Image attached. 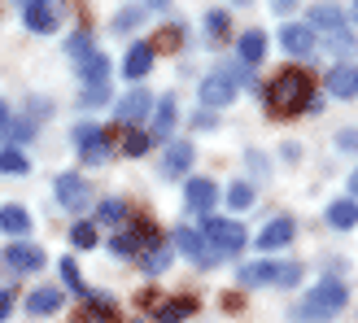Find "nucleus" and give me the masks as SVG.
<instances>
[{
	"label": "nucleus",
	"instance_id": "1",
	"mask_svg": "<svg viewBox=\"0 0 358 323\" xmlns=\"http://www.w3.org/2000/svg\"><path fill=\"white\" fill-rule=\"evenodd\" d=\"M315 92H310V75L306 70H280V75L266 83V92H262V101H266V110L271 114H297L301 105H306Z\"/></svg>",
	"mask_w": 358,
	"mask_h": 323
},
{
	"label": "nucleus",
	"instance_id": "2",
	"mask_svg": "<svg viewBox=\"0 0 358 323\" xmlns=\"http://www.w3.org/2000/svg\"><path fill=\"white\" fill-rule=\"evenodd\" d=\"M345 301H350V289H345V284L324 280V284H315V289L301 297L297 319H336V315L345 310Z\"/></svg>",
	"mask_w": 358,
	"mask_h": 323
},
{
	"label": "nucleus",
	"instance_id": "3",
	"mask_svg": "<svg viewBox=\"0 0 358 323\" xmlns=\"http://www.w3.org/2000/svg\"><path fill=\"white\" fill-rule=\"evenodd\" d=\"M301 280V262H249L241 266V284H249V289H262V284H280V289H289V284Z\"/></svg>",
	"mask_w": 358,
	"mask_h": 323
},
{
	"label": "nucleus",
	"instance_id": "4",
	"mask_svg": "<svg viewBox=\"0 0 358 323\" xmlns=\"http://www.w3.org/2000/svg\"><path fill=\"white\" fill-rule=\"evenodd\" d=\"M201 236L210 241V249L214 254H241L245 249V227L241 223H227V219H214V214H206L201 219Z\"/></svg>",
	"mask_w": 358,
	"mask_h": 323
},
{
	"label": "nucleus",
	"instance_id": "5",
	"mask_svg": "<svg viewBox=\"0 0 358 323\" xmlns=\"http://www.w3.org/2000/svg\"><path fill=\"white\" fill-rule=\"evenodd\" d=\"M157 241H162V236H157L153 223H131V227H122L118 236H114V254H118V258H140V254H145V249H153Z\"/></svg>",
	"mask_w": 358,
	"mask_h": 323
},
{
	"label": "nucleus",
	"instance_id": "6",
	"mask_svg": "<svg viewBox=\"0 0 358 323\" xmlns=\"http://www.w3.org/2000/svg\"><path fill=\"white\" fill-rule=\"evenodd\" d=\"M52 192H57V201H62L70 214H79V210L92 206V188H87V179L75 175V171H66V175L52 179Z\"/></svg>",
	"mask_w": 358,
	"mask_h": 323
},
{
	"label": "nucleus",
	"instance_id": "7",
	"mask_svg": "<svg viewBox=\"0 0 358 323\" xmlns=\"http://www.w3.org/2000/svg\"><path fill=\"white\" fill-rule=\"evenodd\" d=\"M171 245H175V249H179V254H184L188 262H196V266H214V262H219V254L210 249V241H206L196 227H175Z\"/></svg>",
	"mask_w": 358,
	"mask_h": 323
},
{
	"label": "nucleus",
	"instance_id": "8",
	"mask_svg": "<svg viewBox=\"0 0 358 323\" xmlns=\"http://www.w3.org/2000/svg\"><path fill=\"white\" fill-rule=\"evenodd\" d=\"M196 96H201L206 110H223V105L236 101V79L223 75V70H214V75L201 79V87H196Z\"/></svg>",
	"mask_w": 358,
	"mask_h": 323
},
{
	"label": "nucleus",
	"instance_id": "9",
	"mask_svg": "<svg viewBox=\"0 0 358 323\" xmlns=\"http://www.w3.org/2000/svg\"><path fill=\"white\" fill-rule=\"evenodd\" d=\"M153 110V92H149V87H131V92L127 96H118V105H114V118L118 122H127V127H131V122H140V118H145Z\"/></svg>",
	"mask_w": 358,
	"mask_h": 323
},
{
	"label": "nucleus",
	"instance_id": "10",
	"mask_svg": "<svg viewBox=\"0 0 358 323\" xmlns=\"http://www.w3.org/2000/svg\"><path fill=\"white\" fill-rule=\"evenodd\" d=\"M75 140H79V157L87 162V166H101V162L110 157V131H101V127H79Z\"/></svg>",
	"mask_w": 358,
	"mask_h": 323
},
{
	"label": "nucleus",
	"instance_id": "11",
	"mask_svg": "<svg viewBox=\"0 0 358 323\" xmlns=\"http://www.w3.org/2000/svg\"><path fill=\"white\" fill-rule=\"evenodd\" d=\"M22 27H31L35 35H52L57 31V5H48V0H22Z\"/></svg>",
	"mask_w": 358,
	"mask_h": 323
},
{
	"label": "nucleus",
	"instance_id": "12",
	"mask_svg": "<svg viewBox=\"0 0 358 323\" xmlns=\"http://www.w3.org/2000/svg\"><path fill=\"white\" fill-rule=\"evenodd\" d=\"M44 262H48L44 249L31 245V241H13V245H5V266H13V271H40Z\"/></svg>",
	"mask_w": 358,
	"mask_h": 323
},
{
	"label": "nucleus",
	"instance_id": "13",
	"mask_svg": "<svg viewBox=\"0 0 358 323\" xmlns=\"http://www.w3.org/2000/svg\"><path fill=\"white\" fill-rule=\"evenodd\" d=\"M192 157H196V149H192V145H184V140H171L166 153H162V179H179V175H188Z\"/></svg>",
	"mask_w": 358,
	"mask_h": 323
},
{
	"label": "nucleus",
	"instance_id": "14",
	"mask_svg": "<svg viewBox=\"0 0 358 323\" xmlns=\"http://www.w3.org/2000/svg\"><path fill=\"white\" fill-rule=\"evenodd\" d=\"M79 323H122L118 306L110 297H101V293H87L83 297V310H79Z\"/></svg>",
	"mask_w": 358,
	"mask_h": 323
},
{
	"label": "nucleus",
	"instance_id": "15",
	"mask_svg": "<svg viewBox=\"0 0 358 323\" xmlns=\"http://www.w3.org/2000/svg\"><path fill=\"white\" fill-rule=\"evenodd\" d=\"M280 40H284V48H289L293 57H310V52H315V31L306 22H289L280 31Z\"/></svg>",
	"mask_w": 358,
	"mask_h": 323
},
{
	"label": "nucleus",
	"instance_id": "16",
	"mask_svg": "<svg viewBox=\"0 0 358 323\" xmlns=\"http://www.w3.org/2000/svg\"><path fill=\"white\" fill-rule=\"evenodd\" d=\"M293 236H297V223L293 219H271L258 231V249H284Z\"/></svg>",
	"mask_w": 358,
	"mask_h": 323
},
{
	"label": "nucleus",
	"instance_id": "17",
	"mask_svg": "<svg viewBox=\"0 0 358 323\" xmlns=\"http://www.w3.org/2000/svg\"><path fill=\"white\" fill-rule=\"evenodd\" d=\"M328 92L341 96V101L358 96V66H332L328 70Z\"/></svg>",
	"mask_w": 358,
	"mask_h": 323
},
{
	"label": "nucleus",
	"instance_id": "18",
	"mask_svg": "<svg viewBox=\"0 0 358 323\" xmlns=\"http://www.w3.org/2000/svg\"><path fill=\"white\" fill-rule=\"evenodd\" d=\"M196 315V297H171V301H162V306L153 310V319L157 323H184V319H192Z\"/></svg>",
	"mask_w": 358,
	"mask_h": 323
},
{
	"label": "nucleus",
	"instance_id": "19",
	"mask_svg": "<svg viewBox=\"0 0 358 323\" xmlns=\"http://www.w3.org/2000/svg\"><path fill=\"white\" fill-rule=\"evenodd\" d=\"M184 196H188V210L206 219V214L214 210V196H219V192H214L210 179H188V192H184Z\"/></svg>",
	"mask_w": 358,
	"mask_h": 323
},
{
	"label": "nucleus",
	"instance_id": "20",
	"mask_svg": "<svg viewBox=\"0 0 358 323\" xmlns=\"http://www.w3.org/2000/svg\"><path fill=\"white\" fill-rule=\"evenodd\" d=\"M149 66H153V44H131L127 48V57H122V70H127V79H145L149 75Z\"/></svg>",
	"mask_w": 358,
	"mask_h": 323
},
{
	"label": "nucleus",
	"instance_id": "21",
	"mask_svg": "<svg viewBox=\"0 0 358 323\" xmlns=\"http://www.w3.org/2000/svg\"><path fill=\"white\" fill-rule=\"evenodd\" d=\"M171 258H175V249H171L166 241H157V245L145 249V254H140L136 262H140V271H145V275H162L166 266H171Z\"/></svg>",
	"mask_w": 358,
	"mask_h": 323
},
{
	"label": "nucleus",
	"instance_id": "22",
	"mask_svg": "<svg viewBox=\"0 0 358 323\" xmlns=\"http://www.w3.org/2000/svg\"><path fill=\"white\" fill-rule=\"evenodd\" d=\"M175 96H162V105L153 110V140H162V145H171V131H175Z\"/></svg>",
	"mask_w": 358,
	"mask_h": 323
},
{
	"label": "nucleus",
	"instance_id": "23",
	"mask_svg": "<svg viewBox=\"0 0 358 323\" xmlns=\"http://www.w3.org/2000/svg\"><path fill=\"white\" fill-rule=\"evenodd\" d=\"M306 27H310V31H328V35H332V31H341V27H345V13H341V9H332V5H315V9H310V17H306Z\"/></svg>",
	"mask_w": 358,
	"mask_h": 323
},
{
	"label": "nucleus",
	"instance_id": "24",
	"mask_svg": "<svg viewBox=\"0 0 358 323\" xmlns=\"http://www.w3.org/2000/svg\"><path fill=\"white\" fill-rule=\"evenodd\" d=\"M236 52H241L245 66H258V62L266 57V35H262V31H245L241 40H236Z\"/></svg>",
	"mask_w": 358,
	"mask_h": 323
},
{
	"label": "nucleus",
	"instance_id": "25",
	"mask_svg": "<svg viewBox=\"0 0 358 323\" xmlns=\"http://www.w3.org/2000/svg\"><path fill=\"white\" fill-rule=\"evenodd\" d=\"M62 301H66L62 289H35V293L27 297V310H31V315H57Z\"/></svg>",
	"mask_w": 358,
	"mask_h": 323
},
{
	"label": "nucleus",
	"instance_id": "26",
	"mask_svg": "<svg viewBox=\"0 0 358 323\" xmlns=\"http://www.w3.org/2000/svg\"><path fill=\"white\" fill-rule=\"evenodd\" d=\"M0 231H9V236H27V231H31V214L22 206H0Z\"/></svg>",
	"mask_w": 358,
	"mask_h": 323
},
{
	"label": "nucleus",
	"instance_id": "27",
	"mask_svg": "<svg viewBox=\"0 0 358 323\" xmlns=\"http://www.w3.org/2000/svg\"><path fill=\"white\" fill-rule=\"evenodd\" d=\"M105 83H110V57L92 52V57L83 62V87H105Z\"/></svg>",
	"mask_w": 358,
	"mask_h": 323
},
{
	"label": "nucleus",
	"instance_id": "28",
	"mask_svg": "<svg viewBox=\"0 0 358 323\" xmlns=\"http://www.w3.org/2000/svg\"><path fill=\"white\" fill-rule=\"evenodd\" d=\"M328 48H332L336 66H345V57H354V52H358V40H354V31H350V27L332 31V35H328Z\"/></svg>",
	"mask_w": 358,
	"mask_h": 323
},
{
	"label": "nucleus",
	"instance_id": "29",
	"mask_svg": "<svg viewBox=\"0 0 358 323\" xmlns=\"http://www.w3.org/2000/svg\"><path fill=\"white\" fill-rule=\"evenodd\" d=\"M328 223H332L336 231H350V227L358 223V206H354V201H332V206H328Z\"/></svg>",
	"mask_w": 358,
	"mask_h": 323
},
{
	"label": "nucleus",
	"instance_id": "30",
	"mask_svg": "<svg viewBox=\"0 0 358 323\" xmlns=\"http://www.w3.org/2000/svg\"><path fill=\"white\" fill-rule=\"evenodd\" d=\"M0 171H9V175H27L31 171V162H27V153H17V149H0Z\"/></svg>",
	"mask_w": 358,
	"mask_h": 323
},
{
	"label": "nucleus",
	"instance_id": "31",
	"mask_svg": "<svg viewBox=\"0 0 358 323\" xmlns=\"http://www.w3.org/2000/svg\"><path fill=\"white\" fill-rule=\"evenodd\" d=\"M57 271H62V280H66V284H70V289H75L79 297H87V284L79 280V266H75V258H62V262H57Z\"/></svg>",
	"mask_w": 358,
	"mask_h": 323
},
{
	"label": "nucleus",
	"instance_id": "32",
	"mask_svg": "<svg viewBox=\"0 0 358 323\" xmlns=\"http://www.w3.org/2000/svg\"><path fill=\"white\" fill-rule=\"evenodd\" d=\"M122 214H127V206H122L118 196H110V201L96 206V223H122Z\"/></svg>",
	"mask_w": 358,
	"mask_h": 323
},
{
	"label": "nucleus",
	"instance_id": "33",
	"mask_svg": "<svg viewBox=\"0 0 358 323\" xmlns=\"http://www.w3.org/2000/svg\"><path fill=\"white\" fill-rule=\"evenodd\" d=\"M145 17H149V9H122V13H114V31H136Z\"/></svg>",
	"mask_w": 358,
	"mask_h": 323
},
{
	"label": "nucleus",
	"instance_id": "34",
	"mask_svg": "<svg viewBox=\"0 0 358 323\" xmlns=\"http://www.w3.org/2000/svg\"><path fill=\"white\" fill-rule=\"evenodd\" d=\"M70 241H75V249H96V223H75Z\"/></svg>",
	"mask_w": 358,
	"mask_h": 323
},
{
	"label": "nucleus",
	"instance_id": "35",
	"mask_svg": "<svg viewBox=\"0 0 358 323\" xmlns=\"http://www.w3.org/2000/svg\"><path fill=\"white\" fill-rule=\"evenodd\" d=\"M31 131H35V118H17V122H9V127H5V140H9V149L17 145V140H31Z\"/></svg>",
	"mask_w": 358,
	"mask_h": 323
},
{
	"label": "nucleus",
	"instance_id": "36",
	"mask_svg": "<svg viewBox=\"0 0 358 323\" xmlns=\"http://www.w3.org/2000/svg\"><path fill=\"white\" fill-rule=\"evenodd\" d=\"M66 48H70V57H83V62L96 52V48H92V40H87V31H75V35L66 40Z\"/></svg>",
	"mask_w": 358,
	"mask_h": 323
},
{
	"label": "nucleus",
	"instance_id": "37",
	"mask_svg": "<svg viewBox=\"0 0 358 323\" xmlns=\"http://www.w3.org/2000/svg\"><path fill=\"white\" fill-rule=\"evenodd\" d=\"M227 206H231V210L254 206V188H249V184H231V188H227Z\"/></svg>",
	"mask_w": 358,
	"mask_h": 323
},
{
	"label": "nucleus",
	"instance_id": "38",
	"mask_svg": "<svg viewBox=\"0 0 358 323\" xmlns=\"http://www.w3.org/2000/svg\"><path fill=\"white\" fill-rule=\"evenodd\" d=\"M122 153H127V157H145L149 153V136L127 131V136H122Z\"/></svg>",
	"mask_w": 358,
	"mask_h": 323
},
{
	"label": "nucleus",
	"instance_id": "39",
	"mask_svg": "<svg viewBox=\"0 0 358 323\" xmlns=\"http://www.w3.org/2000/svg\"><path fill=\"white\" fill-rule=\"evenodd\" d=\"M206 31H210V35H223V31H227V13H219V9L206 13Z\"/></svg>",
	"mask_w": 358,
	"mask_h": 323
},
{
	"label": "nucleus",
	"instance_id": "40",
	"mask_svg": "<svg viewBox=\"0 0 358 323\" xmlns=\"http://www.w3.org/2000/svg\"><path fill=\"white\" fill-rule=\"evenodd\" d=\"M336 149H345V153H358V131H354V127H345L341 136H336Z\"/></svg>",
	"mask_w": 358,
	"mask_h": 323
},
{
	"label": "nucleus",
	"instance_id": "41",
	"mask_svg": "<svg viewBox=\"0 0 358 323\" xmlns=\"http://www.w3.org/2000/svg\"><path fill=\"white\" fill-rule=\"evenodd\" d=\"M110 96V87H83V105H101Z\"/></svg>",
	"mask_w": 358,
	"mask_h": 323
},
{
	"label": "nucleus",
	"instance_id": "42",
	"mask_svg": "<svg viewBox=\"0 0 358 323\" xmlns=\"http://www.w3.org/2000/svg\"><path fill=\"white\" fill-rule=\"evenodd\" d=\"M9 310H13V293H9V289H0V323H5Z\"/></svg>",
	"mask_w": 358,
	"mask_h": 323
},
{
	"label": "nucleus",
	"instance_id": "43",
	"mask_svg": "<svg viewBox=\"0 0 358 323\" xmlns=\"http://www.w3.org/2000/svg\"><path fill=\"white\" fill-rule=\"evenodd\" d=\"M5 127H9V105L0 101V131H5Z\"/></svg>",
	"mask_w": 358,
	"mask_h": 323
},
{
	"label": "nucleus",
	"instance_id": "44",
	"mask_svg": "<svg viewBox=\"0 0 358 323\" xmlns=\"http://www.w3.org/2000/svg\"><path fill=\"white\" fill-rule=\"evenodd\" d=\"M350 192H358V171H354V175H350Z\"/></svg>",
	"mask_w": 358,
	"mask_h": 323
},
{
	"label": "nucleus",
	"instance_id": "45",
	"mask_svg": "<svg viewBox=\"0 0 358 323\" xmlns=\"http://www.w3.org/2000/svg\"><path fill=\"white\" fill-rule=\"evenodd\" d=\"M354 22H358V5H354Z\"/></svg>",
	"mask_w": 358,
	"mask_h": 323
}]
</instances>
